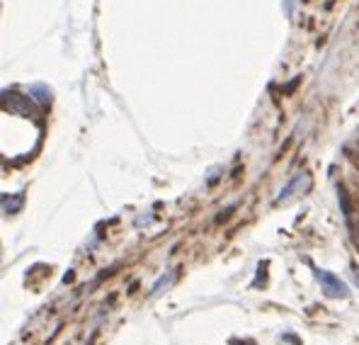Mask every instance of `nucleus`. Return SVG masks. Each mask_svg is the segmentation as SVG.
<instances>
[{"label":"nucleus","instance_id":"f257e3e1","mask_svg":"<svg viewBox=\"0 0 359 345\" xmlns=\"http://www.w3.org/2000/svg\"><path fill=\"white\" fill-rule=\"evenodd\" d=\"M313 278L318 280L320 289H323V294L328 297V299H347V297H350V287H347L337 275L328 273V270L316 268L313 265Z\"/></svg>","mask_w":359,"mask_h":345},{"label":"nucleus","instance_id":"f03ea898","mask_svg":"<svg viewBox=\"0 0 359 345\" xmlns=\"http://www.w3.org/2000/svg\"><path fill=\"white\" fill-rule=\"evenodd\" d=\"M309 190L311 188V178H309V173H299L297 178L292 180V183L287 185V188L282 190V193H279V197L274 200L279 204V202H287L289 197H292V195H297V190Z\"/></svg>","mask_w":359,"mask_h":345},{"label":"nucleus","instance_id":"7ed1b4c3","mask_svg":"<svg viewBox=\"0 0 359 345\" xmlns=\"http://www.w3.org/2000/svg\"><path fill=\"white\" fill-rule=\"evenodd\" d=\"M175 280H177V273H175V270H168L165 275H161V278H158L156 282H153V287H151V297L163 294V292H165L168 287H170V285L175 282Z\"/></svg>","mask_w":359,"mask_h":345},{"label":"nucleus","instance_id":"20e7f679","mask_svg":"<svg viewBox=\"0 0 359 345\" xmlns=\"http://www.w3.org/2000/svg\"><path fill=\"white\" fill-rule=\"evenodd\" d=\"M25 204V193H15L13 197L10 195H3V211L5 214H18Z\"/></svg>","mask_w":359,"mask_h":345},{"label":"nucleus","instance_id":"39448f33","mask_svg":"<svg viewBox=\"0 0 359 345\" xmlns=\"http://www.w3.org/2000/svg\"><path fill=\"white\" fill-rule=\"evenodd\" d=\"M352 280H355V285L359 287V268H357L355 263H352Z\"/></svg>","mask_w":359,"mask_h":345}]
</instances>
